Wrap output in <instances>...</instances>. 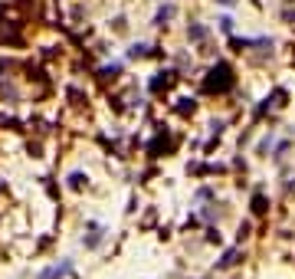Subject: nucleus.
Masks as SVG:
<instances>
[{
  "mask_svg": "<svg viewBox=\"0 0 295 279\" xmlns=\"http://www.w3.org/2000/svg\"><path fill=\"white\" fill-rule=\"evenodd\" d=\"M82 184H86V174H79V171H76V174H69V187H72V191H79Z\"/></svg>",
  "mask_w": 295,
  "mask_h": 279,
  "instance_id": "7",
  "label": "nucleus"
},
{
  "mask_svg": "<svg viewBox=\"0 0 295 279\" xmlns=\"http://www.w3.org/2000/svg\"><path fill=\"white\" fill-rule=\"evenodd\" d=\"M102 240H105V230L98 227L95 220H89V236H86V240H82V243H86L89 250H98V247H102Z\"/></svg>",
  "mask_w": 295,
  "mask_h": 279,
  "instance_id": "3",
  "label": "nucleus"
},
{
  "mask_svg": "<svg viewBox=\"0 0 295 279\" xmlns=\"http://www.w3.org/2000/svg\"><path fill=\"white\" fill-rule=\"evenodd\" d=\"M69 273H72V263L62 260V263H56V266L43 269V273H40V279H62V276H69Z\"/></svg>",
  "mask_w": 295,
  "mask_h": 279,
  "instance_id": "4",
  "label": "nucleus"
},
{
  "mask_svg": "<svg viewBox=\"0 0 295 279\" xmlns=\"http://www.w3.org/2000/svg\"><path fill=\"white\" fill-rule=\"evenodd\" d=\"M252 214H256V217H266V214H269V200H266V194H256V197H252Z\"/></svg>",
  "mask_w": 295,
  "mask_h": 279,
  "instance_id": "5",
  "label": "nucleus"
},
{
  "mask_svg": "<svg viewBox=\"0 0 295 279\" xmlns=\"http://www.w3.org/2000/svg\"><path fill=\"white\" fill-rule=\"evenodd\" d=\"M177 112H180V115H187V112H194V99H180Z\"/></svg>",
  "mask_w": 295,
  "mask_h": 279,
  "instance_id": "10",
  "label": "nucleus"
},
{
  "mask_svg": "<svg viewBox=\"0 0 295 279\" xmlns=\"http://www.w3.org/2000/svg\"><path fill=\"white\" fill-rule=\"evenodd\" d=\"M272 142H276V135H272V131H269V135H266L263 142H259V148H256V151H259V155H263L266 148H272Z\"/></svg>",
  "mask_w": 295,
  "mask_h": 279,
  "instance_id": "9",
  "label": "nucleus"
},
{
  "mask_svg": "<svg viewBox=\"0 0 295 279\" xmlns=\"http://www.w3.org/2000/svg\"><path fill=\"white\" fill-rule=\"evenodd\" d=\"M191 37L194 40H203V37H207V30H203V26H191Z\"/></svg>",
  "mask_w": 295,
  "mask_h": 279,
  "instance_id": "13",
  "label": "nucleus"
},
{
  "mask_svg": "<svg viewBox=\"0 0 295 279\" xmlns=\"http://www.w3.org/2000/svg\"><path fill=\"white\" fill-rule=\"evenodd\" d=\"M200 217L207 220L210 227H213V220H220V217H223V211H220V207H216V204H210V207H203V211H200Z\"/></svg>",
  "mask_w": 295,
  "mask_h": 279,
  "instance_id": "6",
  "label": "nucleus"
},
{
  "mask_svg": "<svg viewBox=\"0 0 295 279\" xmlns=\"http://www.w3.org/2000/svg\"><path fill=\"white\" fill-rule=\"evenodd\" d=\"M207 243H216V247L223 243V236H220V230H216V227H207Z\"/></svg>",
  "mask_w": 295,
  "mask_h": 279,
  "instance_id": "8",
  "label": "nucleus"
},
{
  "mask_svg": "<svg viewBox=\"0 0 295 279\" xmlns=\"http://www.w3.org/2000/svg\"><path fill=\"white\" fill-rule=\"evenodd\" d=\"M230 86H233V79H230V66H216L213 73H210V79H207V89H210V92H213V89L223 92V89H230Z\"/></svg>",
  "mask_w": 295,
  "mask_h": 279,
  "instance_id": "1",
  "label": "nucleus"
},
{
  "mask_svg": "<svg viewBox=\"0 0 295 279\" xmlns=\"http://www.w3.org/2000/svg\"><path fill=\"white\" fill-rule=\"evenodd\" d=\"M213 197H216V194L210 191V187H200V191H197V200H213Z\"/></svg>",
  "mask_w": 295,
  "mask_h": 279,
  "instance_id": "11",
  "label": "nucleus"
},
{
  "mask_svg": "<svg viewBox=\"0 0 295 279\" xmlns=\"http://www.w3.org/2000/svg\"><path fill=\"white\" fill-rule=\"evenodd\" d=\"M240 260H243V250H240V247H230L227 253H223L220 260H216V266H213V269H233Z\"/></svg>",
  "mask_w": 295,
  "mask_h": 279,
  "instance_id": "2",
  "label": "nucleus"
},
{
  "mask_svg": "<svg viewBox=\"0 0 295 279\" xmlns=\"http://www.w3.org/2000/svg\"><path fill=\"white\" fill-rule=\"evenodd\" d=\"M249 230H252V227H249V223H240V230H236V236H240V243L246 240V236H249Z\"/></svg>",
  "mask_w": 295,
  "mask_h": 279,
  "instance_id": "12",
  "label": "nucleus"
}]
</instances>
